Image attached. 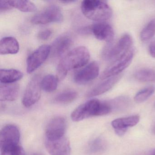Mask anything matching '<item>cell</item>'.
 Segmentation results:
<instances>
[{
  "mask_svg": "<svg viewBox=\"0 0 155 155\" xmlns=\"http://www.w3.org/2000/svg\"><path fill=\"white\" fill-rule=\"evenodd\" d=\"M33 155H41L40 154H33Z\"/></svg>",
  "mask_w": 155,
  "mask_h": 155,
  "instance_id": "obj_32",
  "label": "cell"
},
{
  "mask_svg": "<svg viewBox=\"0 0 155 155\" xmlns=\"http://www.w3.org/2000/svg\"><path fill=\"white\" fill-rule=\"evenodd\" d=\"M25 155V154H24V155Z\"/></svg>",
  "mask_w": 155,
  "mask_h": 155,
  "instance_id": "obj_35",
  "label": "cell"
},
{
  "mask_svg": "<svg viewBox=\"0 0 155 155\" xmlns=\"http://www.w3.org/2000/svg\"><path fill=\"white\" fill-rule=\"evenodd\" d=\"M8 2L12 8H15L22 12H33L37 10L35 4L29 1L15 0L8 1Z\"/></svg>",
  "mask_w": 155,
  "mask_h": 155,
  "instance_id": "obj_21",
  "label": "cell"
},
{
  "mask_svg": "<svg viewBox=\"0 0 155 155\" xmlns=\"http://www.w3.org/2000/svg\"><path fill=\"white\" fill-rule=\"evenodd\" d=\"M63 19V14L60 8L57 5H51L32 17L31 22L36 25H43L61 22Z\"/></svg>",
  "mask_w": 155,
  "mask_h": 155,
  "instance_id": "obj_6",
  "label": "cell"
},
{
  "mask_svg": "<svg viewBox=\"0 0 155 155\" xmlns=\"http://www.w3.org/2000/svg\"><path fill=\"white\" fill-rule=\"evenodd\" d=\"M23 74L21 71L14 69L0 70V81L1 84H12L21 79Z\"/></svg>",
  "mask_w": 155,
  "mask_h": 155,
  "instance_id": "obj_19",
  "label": "cell"
},
{
  "mask_svg": "<svg viewBox=\"0 0 155 155\" xmlns=\"http://www.w3.org/2000/svg\"><path fill=\"white\" fill-rule=\"evenodd\" d=\"M78 96V92L75 91L66 90L56 95L54 97V101L58 104H69L74 101Z\"/></svg>",
  "mask_w": 155,
  "mask_h": 155,
  "instance_id": "obj_20",
  "label": "cell"
},
{
  "mask_svg": "<svg viewBox=\"0 0 155 155\" xmlns=\"http://www.w3.org/2000/svg\"><path fill=\"white\" fill-rule=\"evenodd\" d=\"M149 52L152 57L155 58V41L152 42L150 45Z\"/></svg>",
  "mask_w": 155,
  "mask_h": 155,
  "instance_id": "obj_30",
  "label": "cell"
},
{
  "mask_svg": "<svg viewBox=\"0 0 155 155\" xmlns=\"http://www.w3.org/2000/svg\"><path fill=\"white\" fill-rule=\"evenodd\" d=\"M113 110L110 101H100L93 99L81 104L71 114L73 121H80L88 118L107 115Z\"/></svg>",
  "mask_w": 155,
  "mask_h": 155,
  "instance_id": "obj_2",
  "label": "cell"
},
{
  "mask_svg": "<svg viewBox=\"0 0 155 155\" xmlns=\"http://www.w3.org/2000/svg\"><path fill=\"white\" fill-rule=\"evenodd\" d=\"M135 78L139 81L143 82H155V70L144 68L136 72Z\"/></svg>",
  "mask_w": 155,
  "mask_h": 155,
  "instance_id": "obj_22",
  "label": "cell"
},
{
  "mask_svg": "<svg viewBox=\"0 0 155 155\" xmlns=\"http://www.w3.org/2000/svg\"><path fill=\"white\" fill-rule=\"evenodd\" d=\"M72 43V38L67 34L59 36L51 47V52L55 57H61L69 49Z\"/></svg>",
  "mask_w": 155,
  "mask_h": 155,
  "instance_id": "obj_14",
  "label": "cell"
},
{
  "mask_svg": "<svg viewBox=\"0 0 155 155\" xmlns=\"http://www.w3.org/2000/svg\"><path fill=\"white\" fill-rule=\"evenodd\" d=\"M90 58L89 51L85 47H77L68 52L58 65L56 76L58 80L64 79L69 71L85 66Z\"/></svg>",
  "mask_w": 155,
  "mask_h": 155,
  "instance_id": "obj_1",
  "label": "cell"
},
{
  "mask_svg": "<svg viewBox=\"0 0 155 155\" xmlns=\"http://www.w3.org/2000/svg\"><path fill=\"white\" fill-rule=\"evenodd\" d=\"M41 79L39 75H36L30 81L22 98V103L24 107H31L39 100L41 95Z\"/></svg>",
  "mask_w": 155,
  "mask_h": 155,
  "instance_id": "obj_7",
  "label": "cell"
},
{
  "mask_svg": "<svg viewBox=\"0 0 155 155\" xmlns=\"http://www.w3.org/2000/svg\"><path fill=\"white\" fill-rule=\"evenodd\" d=\"M139 120V116H131L114 120L111 122V125L115 129L116 134L118 136H122L127 132L129 127L137 125Z\"/></svg>",
  "mask_w": 155,
  "mask_h": 155,
  "instance_id": "obj_15",
  "label": "cell"
},
{
  "mask_svg": "<svg viewBox=\"0 0 155 155\" xmlns=\"http://www.w3.org/2000/svg\"><path fill=\"white\" fill-rule=\"evenodd\" d=\"M58 81L57 77L53 75H46L41 79V89L47 92H53L58 87Z\"/></svg>",
  "mask_w": 155,
  "mask_h": 155,
  "instance_id": "obj_23",
  "label": "cell"
},
{
  "mask_svg": "<svg viewBox=\"0 0 155 155\" xmlns=\"http://www.w3.org/2000/svg\"><path fill=\"white\" fill-rule=\"evenodd\" d=\"M81 10L89 19L104 22L110 18L112 11L107 2L98 0H85L81 2Z\"/></svg>",
  "mask_w": 155,
  "mask_h": 155,
  "instance_id": "obj_3",
  "label": "cell"
},
{
  "mask_svg": "<svg viewBox=\"0 0 155 155\" xmlns=\"http://www.w3.org/2000/svg\"><path fill=\"white\" fill-rule=\"evenodd\" d=\"M132 42L130 35H123L114 45L105 47L102 51V58L106 60L115 61L131 49Z\"/></svg>",
  "mask_w": 155,
  "mask_h": 155,
  "instance_id": "obj_4",
  "label": "cell"
},
{
  "mask_svg": "<svg viewBox=\"0 0 155 155\" xmlns=\"http://www.w3.org/2000/svg\"><path fill=\"white\" fill-rule=\"evenodd\" d=\"M99 73V64L96 61H92L77 71L74 74L73 79L78 84H86L96 79Z\"/></svg>",
  "mask_w": 155,
  "mask_h": 155,
  "instance_id": "obj_11",
  "label": "cell"
},
{
  "mask_svg": "<svg viewBox=\"0 0 155 155\" xmlns=\"http://www.w3.org/2000/svg\"><path fill=\"white\" fill-rule=\"evenodd\" d=\"M45 146L50 155H70V144L65 136L56 140L46 139Z\"/></svg>",
  "mask_w": 155,
  "mask_h": 155,
  "instance_id": "obj_12",
  "label": "cell"
},
{
  "mask_svg": "<svg viewBox=\"0 0 155 155\" xmlns=\"http://www.w3.org/2000/svg\"><path fill=\"white\" fill-rule=\"evenodd\" d=\"M50 53L51 47L48 45H42L34 51L27 59L28 73H32L38 68L46 61Z\"/></svg>",
  "mask_w": 155,
  "mask_h": 155,
  "instance_id": "obj_9",
  "label": "cell"
},
{
  "mask_svg": "<svg viewBox=\"0 0 155 155\" xmlns=\"http://www.w3.org/2000/svg\"><path fill=\"white\" fill-rule=\"evenodd\" d=\"M66 129V121L61 117L51 119L47 126L45 131L46 139L56 140L64 137Z\"/></svg>",
  "mask_w": 155,
  "mask_h": 155,
  "instance_id": "obj_10",
  "label": "cell"
},
{
  "mask_svg": "<svg viewBox=\"0 0 155 155\" xmlns=\"http://www.w3.org/2000/svg\"><path fill=\"white\" fill-rule=\"evenodd\" d=\"M155 91V87L150 86L140 91L134 97V101L137 103H142L151 97Z\"/></svg>",
  "mask_w": 155,
  "mask_h": 155,
  "instance_id": "obj_24",
  "label": "cell"
},
{
  "mask_svg": "<svg viewBox=\"0 0 155 155\" xmlns=\"http://www.w3.org/2000/svg\"><path fill=\"white\" fill-rule=\"evenodd\" d=\"M152 155H155V152H154V153H153V154H152Z\"/></svg>",
  "mask_w": 155,
  "mask_h": 155,
  "instance_id": "obj_33",
  "label": "cell"
},
{
  "mask_svg": "<svg viewBox=\"0 0 155 155\" xmlns=\"http://www.w3.org/2000/svg\"><path fill=\"white\" fill-rule=\"evenodd\" d=\"M134 54V50L131 49L122 57L113 61L110 66L102 72L100 76L101 79H107L111 77L120 75L131 63Z\"/></svg>",
  "mask_w": 155,
  "mask_h": 155,
  "instance_id": "obj_5",
  "label": "cell"
},
{
  "mask_svg": "<svg viewBox=\"0 0 155 155\" xmlns=\"http://www.w3.org/2000/svg\"><path fill=\"white\" fill-rule=\"evenodd\" d=\"M106 147V143L104 140L101 138H97L90 144L89 151L92 154H97L104 150Z\"/></svg>",
  "mask_w": 155,
  "mask_h": 155,
  "instance_id": "obj_26",
  "label": "cell"
},
{
  "mask_svg": "<svg viewBox=\"0 0 155 155\" xmlns=\"http://www.w3.org/2000/svg\"><path fill=\"white\" fill-rule=\"evenodd\" d=\"M52 32L49 29H45L41 31L38 34V38L42 41H46L51 36Z\"/></svg>",
  "mask_w": 155,
  "mask_h": 155,
  "instance_id": "obj_28",
  "label": "cell"
},
{
  "mask_svg": "<svg viewBox=\"0 0 155 155\" xmlns=\"http://www.w3.org/2000/svg\"><path fill=\"white\" fill-rule=\"evenodd\" d=\"M12 8L11 5L9 3L8 1H0V11L2 12L3 11L8 10Z\"/></svg>",
  "mask_w": 155,
  "mask_h": 155,
  "instance_id": "obj_29",
  "label": "cell"
},
{
  "mask_svg": "<svg viewBox=\"0 0 155 155\" xmlns=\"http://www.w3.org/2000/svg\"><path fill=\"white\" fill-rule=\"evenodd\" d=\"M122 75H117L104 80V81L97 85L91 89L86 96L87 97H96L106 93L111 89L121 78Z\"/></svg>",
  "mask_w": 155,
  "mask_h": 155,
  "instance_id": "obj_16",
  "label": "cell"
},
{
  "mask_svg": "<svg viewBox=\"0 0 155 155\" xmlns=\"http://www.w3.org/2000/svg\"><path fill=\"white\" fill-rule=\"evenodd\" d=\"M24 150L20 146L1 149V155H23Z\"/></svg>",
  "mask_w": 155,
  "mask_h": 155,
  "instance_id": "obj_27",
  "label": "cell"
},
{
  "mask_svg": "<svg viewBox=\"0 0 155 155\" xmlns=\"http://www.w3.org/2000/svg\"><path fill=\"white\" fill-rule=\"evenodd\" d=\"M90 30L95 38L99 40L110 43L114 39V30L110 25L106 22L95 23L91 26Z\"/></svg>",
  "mask_w": 155,
  "mask_h": 155,
  "instance_id": "obj_13",
  "label": "cell"
},
{
  "mask_svg": "<svg viewBox=\"0 0 155 155\" xmlns=\"http://www.w3.org/2000/svg\"><path fill=\"white\" fill-rule=\"evenodd\" d=\"M19 86L16 83L1 84L0 86L1 101H12L18 97Z\"/></svg>",
  "mask_w": 155,
  "mask_h": 155,
  "instance_id": "obj_17",
  "label": "cell"
},
{
  "mask_svg": "<svg viewBox=\"0 0 155 155\" xmlns=\"http://www.w3.org/2000/svg\"><path fill=\"white\" fill-rule=\"evenodd\" d=\"M154 107H155V103H154Z\"/></svg>",
  "mask_w": 155,
  "mask_h": 155,
  "instance_id": "obj_34",
  "label": "cell"
},
{
  "mask_svg": "<svg viewBox=\"0 0 155 155\" xmlns=\"http://www.w3.org/2000/svg\"><path fill=\"white\" fill-rule=\"evenodd\" d=\"M76 2V1H73V0H71V1H70V0H68V1H61V2H62V3H71V2Z\"/></svg>",
  "mask_w": 155,
  "mask_h": 155,
  "instance_id": "obj_31",
  "label": "cell"
},
{
  "mask_svg": "<svg viewBox=\"0 0 155 155\" xmlns=\"http://www.w3.org/2000/svg\"><path fill=\"white\" fill-rule=\"evenodd\" d=\"M155 35V19L150 21L143 29L140 33V39L143 41H147Z\"/></svg>",
  "mask_w": 155,
  "mask_h": 155,
  "instance_id": "obj_25",
  "label": "cell"
},
{
  "mask_svg": "<svg viewBox=\"0 0 155 155\" xmlns=\"http://www.w3.org/2000/svg\"><path fill=\"white\" fill-rule=\"evenodd\" d=\"M19 48L18 42L13 37H5L0 41V54L1 55L17 54Z\"/></svg>",
  "mask_w": 155,
  "mask_h": 155,
  "instance_id": "obj_18",
  "label": "cell"
},
{
  "mask_svg": "<svg viewBox=\"0 0 155 155\" xmlns=\"http://www.w3.org/2000/svg\"><path fill=\"white\" fill-rule=\"evenodd\" d=\"M20 132L18 127L13 125H6L0 133V149L20 146Z\"/></svg>",
  "mask_w": 155,
  "mask_h": 155,
  "instance_id": "obj_8",
  "label": "cell"
}]
</instances>
